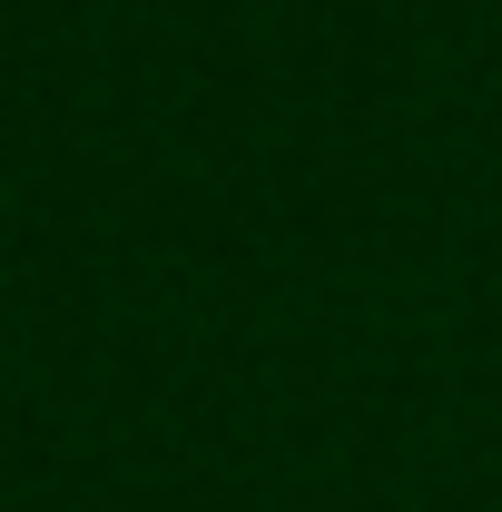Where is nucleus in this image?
I'll list each match as a JSON object with an SVG mask.
<instances>
[]
</instances>
